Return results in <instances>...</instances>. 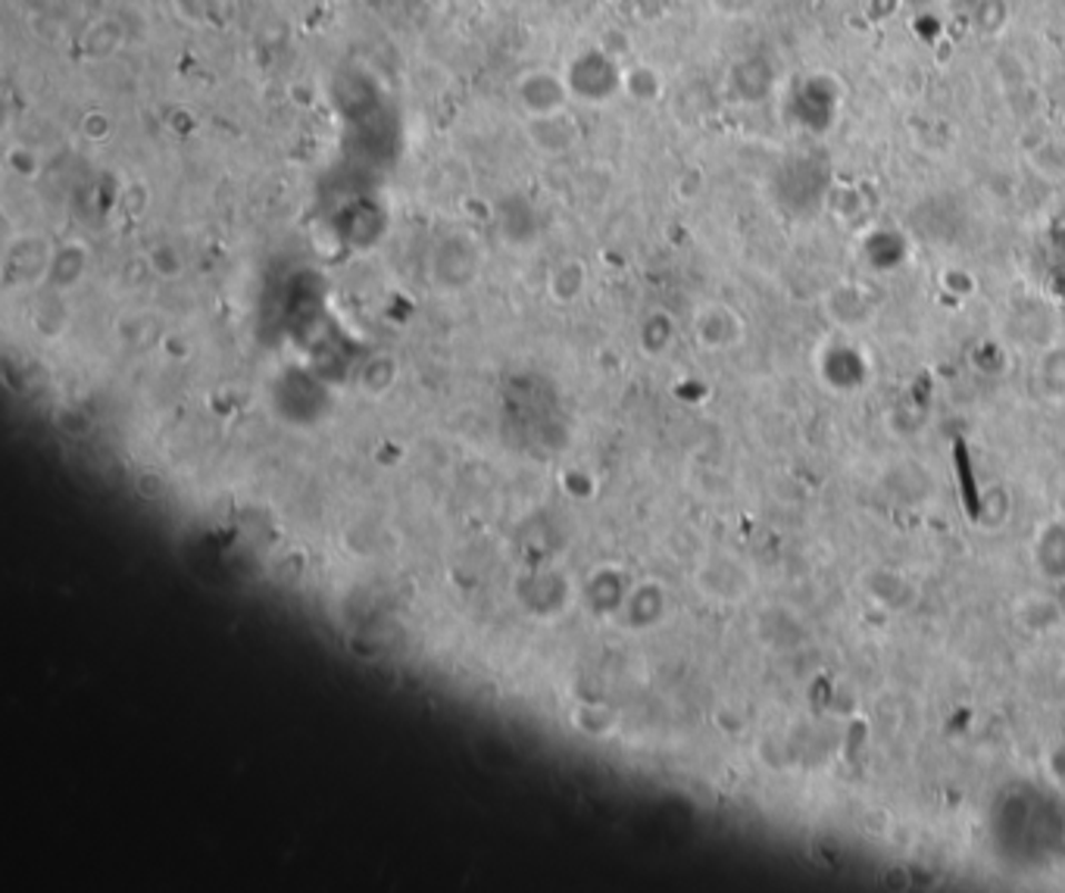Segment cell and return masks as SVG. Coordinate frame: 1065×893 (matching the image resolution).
<instances>
[{"instance_id":"cell-7","label":"cell","mask_w":1065,"mask_h":893,"mask_svg":"<svg viewBox=\"0 0 1065 893\" xmlns=\"http://www.w3.org/2000/svg\"><path fill=\"white\" fill-rule=\"evenodd\" d=\"M622 95L634 100H653L660 95V81L653 76V66H631L622 76Z\"/></svg>"},{"instance_id":"cell-4","label":"cell","mask_w":1065,"mask_h":893,"mask_svg":"<svg viewBox=\"0 0 1065 893\" xmlns=\"http://www.w3.org/2000/svg\"><path fill=\"white\" fill-rule=\"evenodd\" d=\"M172 17L194 32H207V29H223L231 17L228 0H169Z\"/></svg>"},{"instance_id":"cell-9","label":"cell","mask_w":1065,"mask_h":893,"mask_svg":"<svg viewBox=\"0 0 1065 893\" xmlns=\"http://www.w3.org/2000/svg\"><path fill=\"white\" fill-rule=\"evenodd\" d=\"M85 126H95L97 138H107V135H110V129H114L110 116L100 113V110H91V113L85 116Z\"/></svg>"},{"instance_id":"cell-8","label":"cell","mask_w":1065,"mask_h":893,"mask_svg":"<svg viewBox=\"0 0 1065 893\" xmlns=\"http://www.w3.org/2000/svg\"><path fill=\"white\" fill-rule=\"evenodd\" d=\"M19 153H22V160H7V166H10V169H13V172H17V176H22V179H26V176H29V179H32L34 172H38V160H34V153L32 150H22V147H17Z\"/></svg>"},{"instance_id":"cell-2","label":"cell","mask_w":1065,"mask_h":893,"mask_svg":"<svg viewBox=\"0 0 1065 893\" xmlns=\"http://www.w3.org/2000/svg\"><path fill=\"white\" fill-rule=\"evenodd\" d=\"M572 98L581 103H607L615 95H622V76L615 57L603 48H584L579 57H572L563 69Z\"/></svg>"},{"instance_id":"cell-1","label":"cell","mask_w":1065,"mask_h":893,"mask_svg":"<svg viewBox=\"0 0 1065 893\" xmlns=\"http://www.w3.org/2000/svg\"><path fill=\"white\" fill-rule=\"evenodd\" d=\"M575 103L563 72H553L548 66H529L513 79V107L522 122L548 119V116L569 113Z\"/></svg>"},{"instance_id":"cell-3","label":"cell","mask_w":1065,"mask_h":893,"mask_svg":"<svg viewBox=\"0 0 1065 893\" xmlns=\"http://www.w3.org/2000/svg\"><path fill=\"white\" fill-rule=\"evenodd\" d=\"M522 131L529 138V145L544 153V157H563L572 147L579 145V122L569 113L548 116V119H529L522 122Z\"/></svg>"},{"instance_id":"cell-5","label":"cell","mask_w":1065,"mask_h":893,"mask_svg":"<svg viewBox=\"0 0 1065 893\" xmlns=\"http://www.w3.org/2000/svg\"><path fill=\"white\" fill-rule=\"evenodd\" d=\"M588 285V269L581 260L556 262L548 272V294L556 304H572L579 300L581 291Z\"/></svg>"},{"instance_id":"cell-6","label":"cell","mask_w":1065,"mask_h":893,"mask_svg":"<svg viewBox=\"0 0 1065 893\" xmlns=\"http://www.w3.org/2000/svg\"><path fill=\"white\" fill-rule=\"evenodd\" d=\"M119 44H122V29L116 26L114 19H100L81 38V50H85L88 60H107L119 50Z\"/></svg>"}]
</instances>
